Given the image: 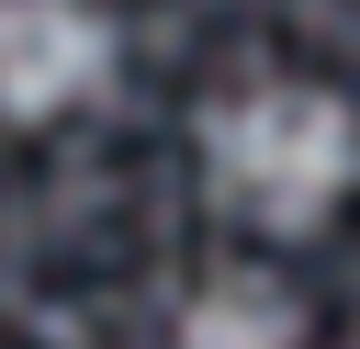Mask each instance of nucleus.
Segmentation results:
<instances>
[{
    "mask_svg": "<svg viewBox=\"0 0 360 349\" xmlns=\"http://www.w3.org/2000/svg\"><path fill=\"white\" fill-rule=\"evenodd\" d=\"M360 191V113L326 79H248L202 113V203L248 236H315Z\"/></svg>",
    "mask_w": 360,
    "mask_h": 349,
    "instance_id": "f257e3e1",
    "label": "nucleus"
},
{
    "mask_svg": "<svg viewBox=\"0 0 360 349\" xmlns=\"http://www.w3.org/2000/svg\"><path fill=\"white\" fill-rule=\"evenodd\" d=\"M124 23L112 0H0V124H68L112 90Z\"/></svg>",
    "mask_w": 360,
    "mask_h": 349,
    "instance_id": "f03ea898",
    "label": "nucleus"
},
{
    "mask_svg": "<svg viewBox=\"0 0 360 349\" xmlns=\"http://www.w3.org/2000/svg\"><path fill=\"white\" fill-rule=\"evenodd\" d=\"M169 349H304V304L281 270H214L169 315Z\"/></svg>",
    "mask_w": 360,
    "mask_h": 349,
    "instance_id": "7ed1b4c3",
    "label": "nucleus"
},
{
    "mask_svg": "<svg viewBox=\"0 0 360 349\" xmlns=\"http://www.w3.org/2000/svg\"><path fill=\"white\" fill-rule=\"evenodd\" d=\"M338 349H360V326H349V338H338Z\"/></svg>",
    "mask_w": 360,
    "mask_h": 349,
    "instance_id": "20e7f679",
    "label": "nucleus"
}]
</instances>
